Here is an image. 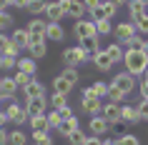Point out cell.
Here are the masks:
<instances>
[{"instance_id":"obj_38","label":"cell","mask_w":148,"mask_h":145,"mask_svg":"<svg viewBox=\"0 0 148 145\" xmlns=\"http://www.w3.org/2000/svg\"><path fill=\"white\" fill-rule=\"evenodd\" d=\"M131 23L136 25V30H138V33H148V13H143V15H138V18H133Z\"/></svg>"},{"instance_id":"obj_17","label":"cell","mask_w":148,"mask_h":145,"mask_svg":"<svg viewBox=\"0 0 148 145\" xmlns=\"http://www.w3.org/2000/svg\"><path fill=\"white\" fill-rule=\"evenodd\" d=\"M80 128V120H78V115H70V118H63L60 120V125H58V133H60L63 138H68L70 133H73V130H78Z\"/></svg>"},{"instance_id":"obj_52","label":"cell","mask_w":148,"mask_h":145,"mask_svg":"<svg viewBox=\"0 0 148 145\" xmlns=\"http://www.w3.org/2000/svg\"><path fill=\"white\" fill-rule=\"evenodd\" d=\"M8 5H13V8H23V10H25L28 0H8Z\"/></svg>"},{"instance_id":"obj_50","label":"cell","mask_w":148,"mask_h":145,"mask_svg":"<svg viewBox=\"0 0 148 145\" xmlns=\"http://www.w3.org/2000/svg\"><path fill=\"white\" fill-rule=\"evenodd\" d=\"M10 45V38L5 35V33H0V53H5V48Z\"/></svg>"},{"instance_id":"obj_29","label":"cell","mask_w":148,"mask_h":145,"mask_svg":"<svg viewBox=\"0 0 148 145\" xmlns=\"http://www.w3.org/2000/svg\"><path fill=\"white\" fill-rule=\"evenodd\" d=\"M70 90H73V88L68 85V80H65L63 75H58V78L53 80V93H63V95H70Z\"/></svg>"},{"instance_id":"obj_53","label":"cell","mask_w":148,"mask_h":145,"mask_svg":"<svg viewBox=\"0 0 148 145\" xmlns=\"http://www.w3.org/2000/svg\"><path fill=\"white\" fill-rule=\"evenodd\" d=\"M103 3H108V5H113V8H123L128 0H103Z\"/></svg>"},{"instance_id":"obj_36","label":"cell","mask_w":148,"mask_h":145,"mask_svg":"<svg viewBox=\"0 0 148 145\" xmlns=\"http://www.w3.org/2000/svg\"><path fill=\"white\" fill-rule=\"evenodd\" d=\"M15 65H18V58L0 55V70H3V73H10V70H15Z\"/></svg>"},{"instance_id":"obj_22","label":"cell","mask_w":148,"mask_h":145,"mask_svg":"<svg viewBox=\"0 0 148 145\" xmlns=\"http://www.w3.org/2000/svg\"><path fill=\"white\" fill-rule=\"evenodd\" d=\"M103 50L108 53V58L116 63V65H118V63H123V53H125V48L121 45V43H110V45H108V48H103Z\"/></svg>"},{"instance_id":"obj_2","label":"cell","mask_w":148,"mask_h":145,"mask_svg":"<svg viewBox=\"0 0 148 145\" xmlns=\"http://www.w3.org/2000/svg\"><path fill=\"white\" fill-rule=\"evenodd\" d=\"M88 60H93V55L86 53L80 45H73V48H65V50H63V63L70 65V68H80V65L88 63Z\"/></svg>"},{"instance_id":"obj_19","label":"cell","mask_w":148,"mask_h":145,"mask_svg":"<svg viewBox=\"0 0 148 145\" xmlns=\"http://www.w3.org/2000/svg\"><path fill=\"white\" fill-rule=\"evenodd\" d=\"M43 13L48 15V23H60L63 18H65V13H63V8L58 5V0H55V3H48Z\"/></svg>"},{"instance_id":"obj_51","label":"cell","mask_w":148,"mask_h":145,"mask_svg":"<svg viewBox=\"0 0 148 145\" xmlns=\"http://www.w3.org/2000/svg\"><path fill=\"white\" fill-rule=\"evenodd\" d=\"M101 143H103V138H98V135H88L83 145H101Z\"/></svg>"},{"instance_id":"obj_1","label":"cell","mask_w":148,"mask_h":145,"mask_svg":"<svg viewBox=\"0 0 148 145\" xmlns=\"http://www.w3.org/2000/svg\"><path fill=\"white\" fill-rule=\"evenodd\" d=\"M123 65H125V73H131L133 78H140L146 73V68H148V58H146L143 50H131V48H125Z\"/></svg>"},{"instance_id":"obj_16","label":"cell","mask_w":148,"mask_h":145,"mask_svg":"<svg viewBox=\"0 0 148 145\" xmlns=\"http://www.w3.org/2000/svg\"><path fill=\"white\" fill-rule=\"evenodd\" d=\"M121 123H125V125H136V123H140V113L136 105H121Z\"/></svg>"},{"instance_id":"obj_14","label":"cell","mask_w":148,"mask_h":145,"mask_svg":"<svg viewBox=\"0 0 148 145\" xmlns=\"http://www.w3.org/2000/svg\"><path fill=\"white\" fill-rule=\"evenodd\" d=\"M10 43H13L18 50H28V45H30V35H28L25 28H13V33H10Z\"/></svg>"},{"instance_id":"obj_13","label":"cell","mask_w":148,"mask_h":145,"mask_svg":"<svg viewBox=\"0 0 148 145\" xmlns=\"http://www.w3.org/2000/svg\"><path fill=\"white\" fill-rule=\"evenodd\" d=\"M5 115H8V120H10V123H15L18 128H23L25 123H28V113H25V108H23V105H18V103H13V105L8 108V113H5Z\"/></svg>"},{"instance_id":"obj_35","label":"cell","mask_w":148,"mask_h":145,"mask_svg":"<svg viewBox=\"0 0 148 145\" xmlns=\"http://www.w3.org/2000/svg\"><path fill=\"white\" fill-rule=\"evenodd\" d=\"M48 5V0H28V5H25V10L28 13H33V15H38V13H43Z\"/></svg>"},{"instance_id":"obj_48","label":"cell","mask_w":148,"mask_h":145,"mask_svg":"<svg viewBox=\"0 0 148 145\" xmlns=\"http://www.w3.org/2000/svg\"><path fill=\"white\" fill-rule=\"evenodd\" d=\"M138 90H140V98H148V80H143V78H140Z\"/></svg>"},{"instance_id":"obj_11","label":"cell","mask_w":148,"mask_h":145,"mask_svg":"<svg viewBox=\"0 0 148 145\" xmlns=\"http://www.w3.org/2000/svg\"><path fill=\"white\" fill-rule=\"evenodd\" d=\"M101 115L110 123V125H113V128H116L118 123H121V105H118V103H108V100H106V103H103V108H101Z\"/></svg>"},{"instance_id":"obj_45","label":"cell","mask_w":148,"mask_h":145,"mask_svg":"<svg viewBox=\"0 0 148 145\" xmlns=\"http://www.w3.org/2000/svg\"><path fill=\"white\" fill-rule=\"evenodd\" d=\"M143 43H146V40L140 38V33H138V35H133V38L128 40V45H125V48H131V50H140V48H143Z\"/></svg>"},{"instance_id":"obj_3","label":"cell","mask_w":148,"mask_h":145,"mask_svg":"<svg viewBox=\"0 0 148 145\" xmlns=\"http://www.w3.org/2000/svg\"><path fill=\"white\" fill-rule=\"evenodd\" d=\"M101 98H95V93L90 90V88H83V93H80V110L88 115H101Z\"/></svg>"},{"instance_id":"obj_15","label":"cell","mask_w":148,"mask_h":145,"mask_svg":"<svg viewBox=\"0 0 148 145\" xmlns=\"http://www.w3.org/2000/svg\"><path fill=\"white\" fill-rule=\"evenodd\" d=\"M63 43L65 40V30H63L60 23H48L45 25V43Z\"/></svg>"},{"instance_id":"obj_25","label":"cell","mask_w":148,"mask_h":145,"mask_svg":"<svg viewBox=\"0 0 148 145\" xmlns=\"http://www.w3.org/2000/svg\"><path fill=\"white\" fill-rule=\"evenodd\" d=\"M23 93H25V98H40V95H45V85L40 80H30Z\"/></svg>"},{"instance_id":"obj_34","label":"cell","mask_w":148,"mask_h":145,"mask_svg":"<svg viewBox=\"0 0 148 145\" xmlns=\"http://www.w3.org/2000/svg\"><path fill=\"white\" fill-rule=\"evenodd\" d=\"M106 100H108V103H118V105H121V103L125 100V95L118 90L116 85H108V95H106Z\"/></svg>"},{"instance_id":"obj_8","label":"cell","mask_w":148,"mask_h":145,"mask_svg":"<svg viewBox=\"0 0 148 145\" xmlns=\"http://www.w3.org/2000/svg\"><path fill=\"white\" fill-rule=\"evenodd\" d=\"M45 25L48 20H40V18H33L30 23H28V35H30V43H43L45 40Z\"/></svg>"},{"instance_id":"obj_12","label":"cell","mask_w":148,"mask_h":145,"mask_svg":"<svg viewBox=\"0 0 148 145\" xmlns=\"http://www.w3.org/2000/svg\"><path fill=\"white\" fill-rule=\"evenodd\" d=\"M116 13H118V8H113V5H108V3H101L98 8L90 10V20H93V23H98V20H110Z\"/></svg>"},{"instance_id":"obj_39","label":"cell","mask_w":148,"mask_h":145,"mask_svg":"<svg viewBox=\"0 0 148 145\" xmlns=\"http://www.w3.org/2000/svg\"><path fill=\"white\" fill-rule=\"evenodd\" d=\"M90 90L95 93V98H106V95H108V83H103V80H98V83H93L90 85Z\"/></svg>"},{"instance_id":"obj_54","label":"cell","mask_w":148,"mask_h":145,"mask_svg":"<svg viewBox=\"0 0 148 145\" xmlns=\"http://www.w3.org/2000/svg\"><path fill=\"white\" fill-rule=\"evenodd\" d=\"M0 145H8V130L0 128Z\"/></svg>"},{"instance_id":"obj_46","label":"cell","mask_w":148,"mask_h":145,"mask_svg":"<svg viewBox=\"0 0 148 145\" xmlns=\"http://www.w3.org/2000/svg\"><path fill=\"white\" fill-rule=\"evenodd\" d=\"M136 108H138V113H140V120H148V98H143Z\"/></svg>"},{"instance_id":"obj_47","label":"cell","mask_w":148,"mask_h":145,"mask_svg":"<svg viewBox=\"0 0 148 145\" xmlns=\"http://www.w3.org/2000/svg\"><path fill=\"white\" fill-rule=\"evenodd\" d=\"M80 3L86 5V13H90V10H93V8H98V5H101L103 0H80Z\"/></svg>"},{"instance_id":"obj_28","label":"cell","mask_w":148,"mask_h":145,"mask_svg":"<svg viewBox=\"0 0 148 145\" xmlns=\"http://www.w3.org/2000/svg\"><path fill=\"white\" fill-rule=\"evenodd\" d=\"M78 45L83 48L86 53L95 55V53H98V50H101V38H98V35H95V38H86V40H83V43H78Z\"/></svg>"},{"instance_id":"obj_5","label":"cell","mask_w":148,"mask_h":145,"mask_svg":"<svg viewBox=\"0 0 148 145\" xmlns=\"http://www.w3.org/2000/svg\"><path fill=\"white\" fill-rule=\"evenodd\" d=\"M58 5L63 8L65 18H73V20H80V18L86 15V5H83L80 0H58Z\"/></svg>"},{"instance_id":"obj_57","label":"cell","mask_w":148,"mask_h":145,"mask_svg":"<svg viewBox=\"0 0 148 145\" xmlns=\"http://www.w3.org/2000/svg\"><path fill=\"white\" fill-rule=\"evenodd\" d=\"M140 50H143V53H146V58H148V40L143 43V48H140Z\"/></svg>"},{"instance_id":"obj_9","label":"cell","mask_w":148,"mask_h":145,"mask_svg":"<svg viewBox=\"0 0 148 145\" xmlns=\"http://www.w3.org/2000/svg\"><path fill=\"white\" fill-rule=\"evenodd\" d=\"M25 113H28V118H33V115H43L48 110V98L45 95H40V98H25Z\"/></svg>"},{"instance_id":"obj_20","label":"cell","mask_w":148,"mask_h":145,"mask_svg":"<svg viewBox=\"0 0 148 145\" xmlns=\"http://www.w3.org/2000/svg\"><path fill=\"white\" fill-rule=\"evenodd\" d=\"M15 70H23V73H28V75H35V73H38V60H33L30 55H28V58H18Z\"/></svg>"},{"instance_id":"obj_10","label":"cell","mask_w":148,"mask_h":145,"mask_svg":"<svg viewBox=\"0 0 148 145\" xmlns=\"http://www.w3.org/2000/svg\"><path fill=\"white\" fill-rule=\"evenodd\" d=\"M88 130H90L93 135L103 138L106 133H110V130H113V125H110L103 115H90V120H88Z\"/></svg>"},{"instance_id":"obj_32","label":"cell","mask_w":148,"mask_h":145,"mask_svg":"<svg viewBox=\"0 0 148 145\" xmlns=\"http://www.w3.org/2000/svg\"><path fill=\"white\" fill-rule=\"evenodd\" d=\"M86 138H88V133L78 128V130H73V133H70V135L65 138V140H68L70 145H83V143H86Z\"/></svg>"},{"instance_id":"obj_44","label":"cell","mask_w":148,"mask_h":145,"mask_svg":"<svg viewBox=\"0 0 148 145\" xmlns=\"http://www.w3.org/2000/svg\"><path fill=\"white\" fill-rule=\"evenodd\" d=\"M116 145H140V140L136 135H131V133H125V135H121L116 140Z\"/></svg>"},{"instance_id":"obj_56","label":"cell","mask_w":148,"mask_h":145,"mask_svg":"<svg viewBox=\"0 0 148 145\" xmlns=\"http://www.w3.org/2000/svg\"><path fill=\"white\" fill-rule=\"evenodd\" d=\"M101 145H116V140H110V138H103V143Z\"/></svg>"},{"instance_id":"obj_55","label":"cell","mask_w":148,"mask_h":145,"mask_svg":"<svg viewBox=\"0 0 148 145\" xmlns=\"http://www.w3.org/2000/svg\"><path fill=\"white\" fill-rule=\"evenodd\" d=\"M5 123H8V115H5V113H0V128H3Z\"/></svg>"},{"instance_id":"obj_24","label":"cell","mask_w":148,"mask_h":145,"mask_svg":"<svg viewBox=\"0 0 148 145\" xmlns=\"http://www.w3.org/2000/svg\"><path fill=\"white\" fill-rule=\"evenodd\" d=\"M8 145H28V133L23 128H15L8 133Z\"/></svg>"},{"instance_id":"obj_27","label":"cell","mask_w":148,"mask_h":145,"mask_svg":"<svg viewBox=\"0 0 148 145\" xmlns=\"http://www.w3.org/2000/svg\"><path fill=\"white\" fill-rule=\"evenodd\" d=\"M65 80H68V85L70 88H75V85L80 83V73H78V68H70V65H65V70L60 73Z\"/></svg>"},{"instance_id":"obj_30","label":"cell","mask_w":148,"mask_h":145,"mask_svg":"<svg viewBox=\"0 0 148 145\" xmlns=\"http://www.w3.org/2000/svg\"><path fill=\"white\" fill-rule=\"evenodd\" d=\"M65 105H68V95H63V93H53L50 95V108L53 110H63Z\"/></svg>"},{"instance_id":"obj_41","label":"cell","mask_w":148,"mask_h":145,"mask_svg":"<svg viewBox=\"0 0 148 145\" xmlns=\"http://www.w3.org/2000/svg\"><path fill=\"white\" fill-rule=\"evenodd\" d=\"M95 30H98V38L101 35H110L113 33V25H110V20H98L95 23Z\"/></svg>"},{"instance_id":"obj_40","label":"cell","mask_w":148,"mask_h":145,"mask_svg":"<svg viewBox=\"0 0 148 145\" xmlns=\"http://www.w3.org/2000/svg\"><path fill=\"white\" fill-rule=\"evenodd\" d=\"M45 118H48V128H58V125H60V110H50V113H45Z\"/></svg>"},{"instance_id":"obj_37","label":"cell","mask_w":148,"mask_h":145,"mask_svg":"<svg viewBox=\"0 0 148 145\" xmlns=\"http://www.w3.org/2000/svg\"><path fill=\"white\" fill-rule=\"evenodd\" d=\"M33 143L35 145H53V138H50L48 130H43V133H33Z\"/></svg>"},{"instance_id":"obj_18","label":"cell","mask_w":148,"mask_h":145,"mask_svg":"<svg viewBox=\"0 0 148 145\" xmlns=\"http://www.w3.org/2000/svg\"><path fill=\"white\" fill-rule=\"evenodd\" d=\"M93 63H95V68H98V70H103V73H108V70H113V68H116V63H113V60L108 58V53H106L103 48L93 55Z\"/></svg>"},{"instance_id":"obj_49","label":"cell","mask_w":148,"mask_h":145,"mask_svg":"<svg viewBox=\"0 0 148 145\" xmlns=\"http://www.w3.org/2000/svg\"><path fill=\"white\" fill-rule=\"evenodd\" d=\"M18 53H20V50H18V48L13 45V43H10V45L5 48V53H0V55H10V58H18Z\"/></svg>"},{"instance_id":"obj_21","label":"cell","mask_w":148,"mask_h":145,"mask_svg":"<svg viewBox=\"0 0 148 145\" xmlns=\"http://www.w3.org/2000/svg\"><path fill=\"white\" fill-rule=\"evenodd\" d=\"M128 13H131V20L148 13V0H128Z\"/></svg>"},{"instance_id":"obj_6","label":"cell","mask_w":148,"mask_h":145,"mask_svg":"<svg viewBox=\"0 0 148 145\" xmlns=\"http://www.w3.org/2000/svg\"><path fill=\"white\" fill-rule=\"evenodd\" d=\"M110 85H116V88L123 93L125 98H128V95H131V93L138 88V83H136V78H133L131 73H118V75L113 78V83H110Z\"/></svg>"},{"instance_id":"obj_42","label":"cell","mask_w":148,"mask_h":145,"mask_svg":"<svg viewBox=\"0 0 148 145\" xmlns=\"http://www.w3.org/2000/svg\"><path fill=\"white\" fill-rule=\"evenodd\" d=\"M13 28V15H10L8 10H0V33Z\"/></svg>"},{"instance_id":"obj_31","label":"cell","mask_w":148,"mask_h":145,"mask_svg":"<svg viewBox=\"0 0 148 145\" xmlns=\"http://www.w3.org/2000/svg\"><path fill=\"white\" fill-rule=\"evenodd\" d=\"M0 93H5V95H15L18 93V85L13 78H3L0 80Z\"/></svg>"},{"instance_id":"obj_26","label":"cell","mask_w":148,"mask_h":145,"mask_svg":"<svg viewBox=\"0 0 148 145\" xmlns=\"http://www.w3.org/2000/svg\"><path fill=\"white\" fill-rule=\"evenodd\" d=\"M28 123H30L33 133H43V130H50V128H48V118H45V113H43V115H33V118H28Z\"/></svg>"},{"instance_id":"obj_4","label":"cell","mask_w":148,"mask_h":145,"mask_svg":"<svg viewBox=\"0 0 148 145\" xmlns=\"http://www.w3.org/2000/svg\"><path fill=\"white\" fill-rule=\"evenodd\" d=\"M73 35H75V40H78V43H83L86 38H95V35H98L95 23H93V20H86V18L75 20V25H73Z\"/></svg>"},{"instance_id":"obj_58","label":"cell","mask_w":148,"mask_h":145,"mask_svg":"<svg viewBox=\"0 0 148 145\" xmlns=\"http://www.w3.org/2000/svg\"><path fill=\"white\" fill-rule=\"evenodd\" d=\"M0 80H3V78H0Z\"/></svg>"},{"instance_id":"obj_7","label":"cell","mask_w":148,"mask_h":145,"mask_svg":"<svg viewBox=\"0 0 148 145\" xmlns=\"http://www.w3.org/2000/svg\"><path fill=\"white\" fill-rule=\"evenodd\" d=\"M113 35H116V43H121V45H128V40L133 38V35H138V30H136V25L133 23H118L116 28H113Z\"/></svg>"},{"instance_id":"obj_43","label":"cell","mask_w":148,"mask_h":145,"mask_svg":"<svg viewBox=\"0 0 148 145\" xmlns=\"http://www.w3.org/2000/svg\"><path fill=\"white\" fill-rule=\"evenodd\" d=\"M15 103V95H5V93H0V113H8V108Z\"/></svg>"},{"instance_id":"obj_23","label":"cell","mask_w":148,"mask_h":145,"mask_svg":"<svg viewBox=\"0 0 148 145\" xmlns=\"http://www.w3.org/2000/svg\"><path fill=\"white\" fill-rule=\"evenodd\" d=\"M28 55H30L33 60L45 58V55H48V43H45V40H43V43H30V45H28Z\"/></svg>"},{"instance_id":"obj_33","label":"cell","mask_w":148,"mask_h":145,"mask_svg":"<svg viewBox=\"0 0 148 145\" xmlns=\"http://www.w3.org/2000/svg\"><path fill=\"white\" fill-rule=\"evenodd\" d=\"M13 80H15L18 90H25V88H28V83L33 80V75H28V73H23V70H18L15 75H13Z\"/></svg>"}]
</instances>
